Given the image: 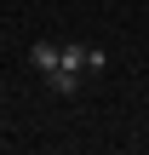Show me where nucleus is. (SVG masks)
Segmentation results:
<instances>
[{"label":"nucleus","mask_w":149,"mask_h":155,"mask_svg":"<svg viewBox=\"0 0 149 155\" xmlns=\"http://www.w3.org/2000/svg\"><path fill=\"white\" fill-rule=\"evenodd\" d=\"M29 63H34L40 75H52V69H57V40H34V46H29Z\"/></svg>","instance_id":"f03ea898"},{"label":"nucleus","mask_w":149,"mask_h":155,"mask_svg":"<svg viewBox=\"0 0 149 155\" xmlns=\"http://www.w3.org/2000/svg\"><path fill=\"white\" fill-rule=\"evenodd\" d=\"M80 86H86V75H80V69H63V63L46 75V92H57V98H75Z\"/></svg>","instance_id":"f257e3e1"}]
</instances>
